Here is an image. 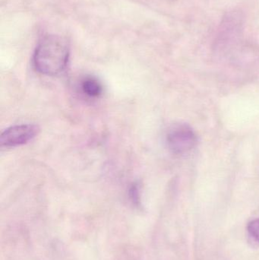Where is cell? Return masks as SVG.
<instances>
[{
    "instance_id": "obj_1",
    "label": "cell",
    "mask_w": 259,
    "mask_h": 260,
    "mask_svg": "<svg viewBox=\"0 0 259 260\" xmlns=\"http://www.w3.org/2000/svg\"><path fill=\"white\" fill-rule=\"evenodd\" d=\"M69 58V46L65 38L47 35L41 38L33 54L36 71L45 76H56L65 70Z\"/></svg>"
},
{
    "instance_id": "obj_2",
    "label": "cell",
    "mask_w": 259,
    "mask_h": 260,
    "mask_svg": "<svg viewBox=\"0 0 259 260\" xmlns=\"http://www.w3.org/2000/svg\"><path fill=\"white\" fill-rule=\"evenodd\" d=\"M167 147L175 154H186L197 144V136L191 126L186 123L173 125L166 135Z\"/></svg>"
},
{
    "instance_id": "obj_3",
    "label": "cell",
    "mask_w": 259,
    "mask_h": 260,
    "mask_svg": "<svg viewBox=\"0 0 259 260\" xmlns=\"http://www.w3.org/2000/svg\"><path fill=\"white\" fill-rule=\"evenodd\" d=\"M243 15L238 11H232L226 14L217 30V45L222 47L236 42L243 34Z\"/></svg>"
},
{
    "instance_id": "obj_4",
    "label": "cell",
    "mask_w": 259,
    "mask_h": 260,
    "mask_svg": "<svg viewBox=\"0 0 259 260\" xmlns=\"http://www.w3.org/2000/svg\"><path fill=\"white\" fill-rule=\"evenodd\" d=\"M35 125L21 124L11 126L2 133L0 143L3 148H15L31 141L38 134Z\"/></svg>"
},
{
    "instance_id": "obj_5",
    "label": "cell",
    "mask_w": 259,
    "mask_h": 260,
    "mask_svg": "<svg viewBox=\"0 0 259 260\" xmlns=\"http://www.w3.org/2000/svg\"><path fill=\"white\" fill-rule=\"evenodd\" d=\"M80 86L82 92L88 97L97 99L103 94V85L94 76H87L84 77L81 81Z\"/></svg>"
},
{
    "instance_id": "obj_6",
    "label": "cell",
    "mask_w": 259,
    "mask_h": 260,
    "mask_svg": "<svg viewBox=\"0 0 259 260\" xmlns=\"http://www.w3.org/2000/svg\"><path fill=\"white\" fill-rule=\"evenodd\" d=\"M249 236L255 242L259 243V218L249 223L247 226Z\"/></svg>"
},
{
    "instance_id": "obj_7",
    "label": "cell",
    "mask_w": 259,
    "mask_h": 260,
    "mask_svg": "<svg viewBox=\"0 0 259 260\" xmlns=\"http://www.w3.org/2000/svg\"><path fill=\"white\" fill-rule=\"evenodd\" d=\"M129 197H130L131 200L134 204H139L140 194L139 187H138V184L132 185V187L129 189Z\"/></svg>"
}]
</instances>
